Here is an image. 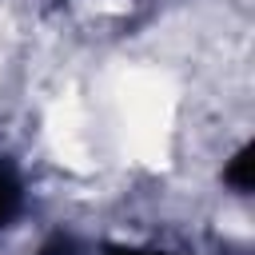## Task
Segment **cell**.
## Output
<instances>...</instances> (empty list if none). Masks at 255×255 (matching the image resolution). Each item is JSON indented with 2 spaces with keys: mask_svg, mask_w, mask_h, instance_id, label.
I'll return each mask as SVG.
<instances>
[{
  "mask_svg": "<svg viewBox=\"0 0 255 255\" xmlns=\"http://www.w3.org/2000/svg\"><path fill=\"white\" fill-rule=\"evenodd\" d=\"M251 163H255V159H251V147H243V151L231 159V167H227V179H231L239 191L251 187Z\"/></svg>",
  "mask_w": 255,
  "mask_h": 255,
  "instance_id": "obj_1",
  "label": "cell"
},
{
  "mask_svg": "<svg viewBox=\"0 0 255 255\" xmlns=\"http://www.w3.org/2000/svg\"><path fill=\"white\" fill-rule=\"evenodd\" d=\"M16 203H20V187H16V179L0 167V223L16 211Z\"/></svg>",
  "mask_w": 255,
  "mask_h": 255,
  "instance_id": "obj_2",
  "label": "cell"
},
{
  "mask_svg": "<svg viewBox=\"0 0 255 255\" xmlns=\"http://www.w3.org/2000/svg\"><path fill=\"white\" fill-rule=\"evenodd\" d=\"M44 255H80V251H76L72 243H56V247H52V251H44Z\"/></svg>",
  "mask_w": 255,
  "mask_h": 255,
  "instance_id": "obj_3",
  "label": "cell"
},
{
  "mask_svg": "<svg viewBox=\"0 0 255 255\" xmlns=\"http://www.w3.org/2000/svg\"><path fill=\"white\" fill-rule=\"evenodd\" d=\"M112 255H143V251H112Z\"/></svg>",
  "mask_w": 255,
  "mask_h": 255,
  "instance_id": "obj_4",
  "label": "cell"
}]
</instances>
